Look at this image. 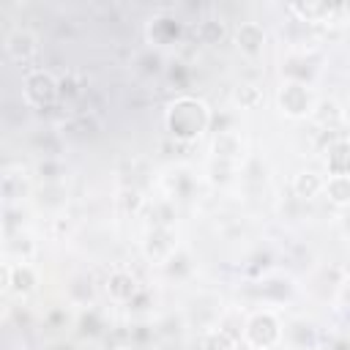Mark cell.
<instances>
[{
	"instance_id": "cell-12",
	"label": "cell",
	"mask_w": 350,
	"mask_h": 350,
	"mask_svg": "<svg viewBox=\"0 0 350 350\" xmlns=\"http://www.w3.org/2000/svg\"><path fill=\"white\" fill-rule=\"evenodd\" d=\"M323 186H325V180H323L317 172H298V175L293 178V194L301 197V200L317 197V194L323 191Z\"/></svg>"
},
{
	"instance_id": "cell-2",
	"label": "cell",
	"mask_w": 350,
	"mask_h": 350,
	"mask_svg": "<svg viewBox=\"0 0 350 350\" xmlns=\"http://www.w3.org/2000/svg\"><path fill=\"white\" fill-rule=\"evenodd\" d=\"M22 90H25V101L30 107H52L57 101V96H60V82L49 71L36 68V71H30L25 77Z\"/></svg>"
},
{
	"instance_id": "cell-7",
	"label": "cell",
	"mask_w": 350,
	"mask_h": 350,
	"mask_svg": "<svg viewBox=\"0 0 350 350\" xmlns=\"http://www.w3.org/2000/svg\"><path fill=\"white\" fill-rule=\"evenodd\" d=\"M235 46L243 55H249V57L262 55V49H265V30H262V25H257V22H241L238 30H235Z\"/></svg>"
},
{
	"instance_id": "cell-10",
	"label": "cell",
	"mask_w": 350,
	"mask_h": 350,
	"mask_svg": "<svg viewBox=\"0 0 350 350\" xmlns=\"http://www.w3.org/2000/svg\"><path fill=\"white\" fill-rule=\"evenodd\" d=\"M145 252H148V257H153V260H167V257L175 252V235H172V230L164 227V224L153 227V230L148 232Z\"/></svg>"
},
{
	"instance_id": "cell-4",
	"label": "cell",
	"mask_w": 350,
	"mask_h": 350,
	"mask_svg": "<svg viewBox=\"0 0 350 350\" xmlns=\"http://www.w3.org/2000/svg\"><path fill=\"white\" fill-rule=\"evenodd\" d=\"M279 109L287 118H306L314 112L312 90L304 82H284L279 88Z\"/></svg>"
},
{
	"instance_id": "cell-1",
	"label": "cell",
	"mask_w": 350,
	"mask_h": 350,
	"mask_svg": "<svg viewBox=\"0 0 350 350\" xmlns=\"http://www.w3.org/2000/svg\"><path fill=\"white\" fill-rule=\"evenodd\" d=\"M164 126H167L170 137H175L178 142H191L202 131H208L211 109H208V104L202 98L180 96V98L170 101V107L164 112Z\"/></svg>"
},
{
	"instance_id": "cell-15",
	"label": "cell",
	"mask_w": 350,
	"mask_h": 350,
	"mask_svg": "<svg viewBox=\"0 0 350 350\" xmlns=\"http://www.w3.org/2000/svg\"><path fill=\"white\" fill-rule=\"evenodd\" d=\"M200 350H235V339L230 331L219 328V331H208L200 339Z\"/></svg>"
},
{
	"instance_id": "cell-11",
	"label": "cell",
	"mask_w": 350,
	"mask_h": 350,
	"mask_svg": "<svg viewBox=\"0 0 350 350\" xmlns=\"http://www.w3.org/2000/svg\"><path fill=\"white\" fill-rule=\"evenodd\" d=\"M325 167L331 175H345L350 178V139H336L328 148L325 156Z\"/></svg>"
},
{
	"instance_id": "cell-16",
	"label": "cell",
	"mask_w": 350,
	"mask_h": 350,
	"mask_svg": "<svg viewBox=\"0 0 350 350\" xmlns=\"http://www.w3.org/2000/svg\"><path fill=\"white\" fill-rule=\"evenodd\" d=\"M213 153H216L219 159H232V156H238V153H241L238 137L230 134V131H221V134L216 137V142H213Z\"/></svg>"
},
{
	"instance_id": "cell-6",
	"label": "cell",
	"mask_w": 350,
	"mask_h": 350,
	"mask_svg": "<svg viewBox=\"0 0 350 350\" xmlns=\"http://www.w3.org/2000/svg\"><path fill=\"white\" fill-rule=\"evenodd\" d=\"M139 293V282L134 273L129 271H112L107 276V295L115 301V304H131Z\"/></svg>"
},
{
	"instance_id": "cell-3",
	"label": "cell",
	"mask_w": 350,
	"mask_h": 350,
	"mask_svg": "<svg viewBox=\"0 0 350 350\" xmlns=\"http://www.w3.org/2000/svg\"><path fill=\"white\" fill-rule=\"evenodd\" d=\"M243 336L252 347H260V350L273 347L282 339V323L273 312H257V314L249 317V323L243 328Z\"/></svg>"
},
{
	"instance_id": "cell-8",
	"label": "cell",
	"mask_w": 350,
	"mask_h": 350,
	"mask_svg": "<svg viewBox=\"0 0 350 350\" xmlns=\"http://www.w3.org/2000/svg\"><path fill=\"white\" fill-rule=\"evenodd\" d=\"M5 52H8V57L11 60H16V63H25V60H30L36 52H38V38L30 33V30H14L8 38H5Z\"/></svg>"
},
{
	"instance_id": "cell-17",
	"label": "cell",
	"mask_w": 350,
	"mask_h": 350,
	"mask_svg": "<svg viewBox=\"0 0 350 350\" xmlns=\"http://www.w3.org/2000/svg\"><path fill=\"white\" fill-rule=\"evenodd\" d=\"M323 126H328V123H336L339 118H342V112H339V104H334V101H320L317 107H314V112H312Z\"/></svg>"
},
{
	"instance_id": "cell-5",
	"label": "cell",
	"mask_w": 350,
	"mask_h": 350,
	"mask_svg": "<svg viewBox=\"0 0 350 350\" xmlns=\"http://www.w3.org/2000/svg\"><path fill=\"white\" fill-rule=\"evenodd\" d=\"M38 284V276L30 262H3V290L16 293V295H30Z\"/></svg>"
},
{
	"instance_id": "cell-13",
	"label": "cell",
	"mask_w": 350,
	"mask_h": 350,
	"mask_svg": "<svg viewBox=\"0 0 350 350\" xmlns=\"http://www.w3.org/2000/svg\"><path fill=\"white\" fill-rule=\"evenodd\" d=\"M323 194L334 205H339V208L350 205V178H345V175H328V180L323 186Z\"/></svg>"
},
{
	"instance_id": "cell-14",
	"label": "cell",
	"mask_w": 350,
	"mask_h": 350,
	"mask_svg": "<svg viewBox=\"0 0 350 350\" xmlns=\"http://www.w3.org/2000/svg\"><path fill=\"white\" fill-rule=\"evenodd\" d=\"M262 88L260 85H254V82H243V85H238V90H235V101L243 107V109H257L260 104H262Z\"/></svg>"
},
{
	"instance_id": "cell-9",
	"label": "cell",
	"mask_w": 350,
	"mask_h": 350,
	"mask_svg": "<svg viewBox=\"0 0 350 350\" xmlns=\"http://www.w3.org/2000/svg\"><path fill=\"white\" fill-rule=\"evenodd\" d=\"M287 11L298 16V22H328L336 19V5L334 3H290Z\"/></svg>"
},
{
	"instance_id": "cell-18",
	"label": "cell",
	"mask_w": 350,
	"mask_h": 350,
	"mask_svg": "<svg viewBox=\"0 0 350 350\" xmlns=\"http://www.w3.org/2000/svg\"><path fill=\"white\" fill-rule=\"evenodd\" d=\"M221 36H224V25H221V22H216V19H205V22L200 25V38H202L205 44H216Z\"/></svg>"
}]
</instances>
